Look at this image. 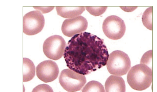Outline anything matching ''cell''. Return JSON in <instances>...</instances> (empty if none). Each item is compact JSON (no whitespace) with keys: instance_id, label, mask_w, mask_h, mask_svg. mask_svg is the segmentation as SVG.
I'll list each match as a JSON object with an SVG mask.
<instances>
[{"instance_id":"obj_1","label":"cell","mask_w":157,"mask_h":92,"mask_svg":"<svg viewBox=\"0 0 157 92\" xmlns=\"http://www.w3.org/2000/svg\"><path fill=\"white\" fill-rule=\"evenodd\" d=\"M109 55L103 39L84 32L68 41L63 57L69 69L86 75L106 65Z\"/></svg>"},{"instance_id":"obj_2","label":"cell","mask_w":157,"mask_h":92,"mask_svg":"<svg viewBox=\"0 0 157 92\" xmlns=\"http://www.w3.org/2000/svg\"><path fill=\"white\" fill-rule=\"evenodd\" d=\"M127 78L128 83L132 89L143 90L148 88L152 82V70L145 64H137L131 68Z\"/></svg>"},{"instance_id":"obj_3","label":"cell","mask_w":157,"mask_h":92,"mask_svg":"<svg viewBox=\"0 0 157 92\" xmlns=\"http://www.w3.org/2000/svg\"><path fill=\"white\" fill-rule=\"evenodd\" d=\"M109 73L111 74L121 76L126 74L131 67V61L124 52L116 50L109 55L106 64Z\"/></svg>"},{"instance_id":"obj_4","label":"cell","mask_w":157,"mask_h":92,"mask_svg":"<svg viewBox=\"0 0 157 92\" xmlns=\"http://www.w3.org/2000/svg\"><path fill=\"white\" fill-rule=\"evenodd\" d=\"M59 79L62 87L67 91L70 92L80 90L86 82L84 75L69 69L62 70Z\"/></svg>"},{"instance_id":"obj_5","label":"cell","mask_w":157,"mask_h":92,"mask_svg":"<svg viewBox=\"0 0 157 92\" xmlns=\"http://www.w3.org/2000/svg\"><path fill=\"white\" fill-rule=\"evenodd\" d=\"M66 46V42L63 38L60 35H55L45 40L43 44V50L47 58L56 60L63 55Z\"/></svg>"},{"instance_id":"obj_6","label":"cell","mask_w":157,"mask_h":92,"mask_svg":"<svg viewBox=\"0 0 157 92\" xmlns=\"http://www.w3.org/2000/svg\"><path fill=\"white\" fill-rule=\"evenodd\" d=\"M102 30L105 34L109 39L117 40L124 35L126 26L121 18L116 15H111L104 21Z\"/></svg>"},{"instance_id":"obj_7","label":"cell","mask_w":157,"mask_h":92,"mask_svg":"<svg viewBox=\"0 0 157 92\" xmlns=\"http://www.w3.org/2000/svg\"><path fill=\"white\" fill-rule=\"evenodd\" d=\"M44 23V16L40 11L29 12L23 17V32L28 35L37 34L42 30Z\"/></svg>"},{"instance_id":"obj_8","label":"cell","mask_w":157,"mask_h":92,"mask_svg":"<svg viewBox=\"0 0 157 92\" xmlns=\"http://www.w3.org/2000/svg\"><path fill=\"white\" fill-rule=\"evenodd\" d=\"M88 22L86 18L78 16L65 20L62 25L61 30L64 35L71 37L86 30Z\"/></svg>"},{"instance_id":"obj_9","label":"cell","mask_w":157,"mask_h":92,"mask_svg":"<svg viewBox=\"0 0 157 92\" xmlns=\"http://www.w3.org/2000/svg\"><path fill=\"white\" fill-rule=\"evenodd\" d=\"M59 69L55 62L48 60L39 63L36 67V74L40 80L45 83L52 82L58 77Z\"/></svg>"},{"instance_id":"obj_10","label":"cell","mask_w":157,"mask_h":92,"mask_svg":"<svg viewBox=\"0 0 157 92\" xmlns=\"http://www.w3.org/2000/svg\"><path fill=\"white\" fill-rule=\"evenodd\" d=\"M105 89L106 92H125V85L123 79L121 76L111 75L105 83Z\"/></svg>"},{"instance_id":"obj_11","label":"cell","mask_w":157,"mask_h":92,"mask_svg":"<svg viewBox=\"0 0 157 92\" xmlns=\"http://www.w3.org/2000/svg\"><path fill=\"white\" fill-rule=\"evenodd\" d=\"M58 15L65 18H72L81 14L85 10L84 6H56Z\"/></svg>"},{"instance_id":"obj_12","label":"cell","mask_w":157,"mask_h":92,"mask_svg":"<svg viewBox=\"0 0 157 92\" xmlns=\"http://www.w3.org/2000/svg\"><path fill=\"white\" fill-rule=\"evenodd\" d=\"M23 80L27 82L31 80L35 74V67L33 62L27 58H23Z\"/></svg>"},{"instance_id":"obj_13","label":"cell","mask_w":157,"mask_h":92,"mask_svg":"<svg viewBox=\"0 0 157 92\" xmlns=\"http://www.w3.org/2000/svg\"><path fill=\"white\" fill-rule=\"evenodd\" d=\"M152 7L147 8L142 16V22L144 25L149 30H152Z\"/></svg>"},{"instance_id":"obj_14","label":"cell","mask_w":157,"mask_h":92,"mask_svg":"<svg viewBox=\"0 0 157 92\" xmlns=\"http://www.w3.org/2000/svg\"><path fill=\"white\" fill-rule=\"evenodd\" d=\"M82 92H105L103 86L99 82L91 81L88 82L82 90Z\"/></svg>"},{"instance_id":"obj_15","label":"cell","mask_w":157,"mask_h":92,"mask_svg":"<svg viewBox=\"0 0 157 92\" xmlns=\"http://www.w3.org/2000/svg\"><path fill=\"white\" fill-rule=\"evenodd\" d=\"M107 7H91L86 6V10L91 15L94 16H98L101 15L106 10Z\"/></svg>"},{"instance_id":"obj_16","label":"cell","mask_w":157,"mask_h":92,"mask_svg":"<svg viewBox=\"0 0 157 92\" xmlns=\"http://www.w3.org/2000/svg\"><path fill=\"white\" fill-rule=\"evenodd\" d=\"M152 58V50H149L145 53L141 58L140 63L149 65L151 63Z\"/></svg>"},{"instance_id":"obj_17","label":"cell","mask_w":157,"mask_h":92,"mask_svg":"<svg viewBox=\"0 0 157 92\" xmlns=\"http://www.w3.org/2000/svg\"><path fill=\"white\" fill-rule=\"evenodd\" d=\"M53 92V90L49 86L46 84H40L34 88L32 92Z\"/></svg>"},{"instance_id":"obj_18","label":"cell","mask_w":157,"mask_h":92,"mask_svg":"<svg viewBox=\"0 0 157 92\" xmlns=\"http://www.w3.org/2000/svg\"><path fill=\"white\" fill-rule=\"evenodd\" d=\"M33 7L38 10H40L43 13H48L51 10H52L54 7Z\"/></svg>"}]
</instances>
